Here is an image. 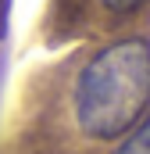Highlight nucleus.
<instances>
[{
	"label": "nucleus",
	"instance_id": "obj_2",
	"mask_svg": "<svg viewBox=\"0 0 150 154\" xmlns=\"http://www.w3.org/2000/svg\"><path fill=\"white\" fill-rule=\"evenodd\" d=\"M114 154H150V111L143 115V122L125 136V143H122Z\"/></svg>",
	"mask_w": 150,
	"mask_h": 154
},
{
	"label": "nucleus",
	"instance_id": "obj_3",
	"mask_svg": "<svg viewBox=\"0 0 150 154\" xmlns=\"http://www.w3.org/2000/svg\"><path fill=\"white\" fill-rule=\"evenodd\" d=\"M143 0H104V7L114 11V14H129V11H136Z\"/></svg>",
	"mask_w": 150,
	"mask_h": 154
},
{
	"label": "nucleus",
	"instance_id": "obj_1",
	"mask_svg": "<svg viewBox=\"0 0 150 154\" xmlns=\"http://www.w3.org/2000/svg\"><path fill=\"white\" fill-rule=\"evenodd\" d=\"M150 104V43L118 39L89 57L75 82V118L86 136L111 140Z\"/></svg>",
	"mask_w": 150,
	"mask_h": 154
}]
</instances>
